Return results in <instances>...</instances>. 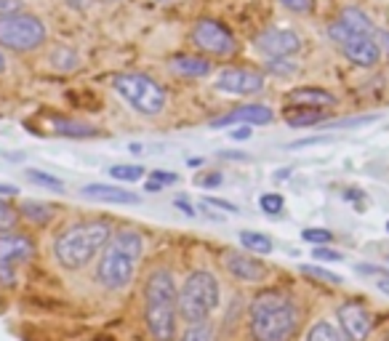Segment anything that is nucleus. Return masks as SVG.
<instances>
[{
	"instance_id": "1",
	"label": "nucleus",
	"mask_w": 389,
	"mask_h": 341,
	"mask_svg": "<svg viewBox=\"0 0 389 341\" xmlns=\"http://www.w3.org/2000/svg\"><path fill=\"white\" fill-rule=\"evenodd\" d=\"M112 237V224L104 219H89L67 224L64 230L56 232L54 256L62 269L78 272L89 267Z\"/></svg>"
},
{
	"instance_id": "2",
	"label": "nucleus",
	"mask_w": 389,
	"mask_h": 341,
	"mask_svg": "<svg viewBox=\"0 0 389 341\" xmlns=\"http://www.w3.org/2000/svg\"><path fill=\"white\" fill-rule=\"evenodd\" d=\"M145 325L152 341H174L179 325V288L174 272L157 267L145 283Z\"/></svg>"
},
{
	"instance_id": "3",
	"label": "nucleus",
	"mask_w": 389,
	"mask_h": 341,
	"mask_svg": "<svg viewBox=\"0 0 389 341\" xmlns=\"http://www.w3.org/2000/svg\"><path fill=\"white\" fill-rule=\"evenodd\" d=\"M145 253V237L136 230H118L112 232L110 242L104 245L96 262V283L104 291H123L136 275V267Z\"/></svg>"
},
{
	"instance_id": "4",
	"label": "nucleus",
	"mask_w": 389,
	"mask_h": 341,
	"mask_svg": "<svg viewBox=\"0 0 389 341\" xmlns=\"http://www.w3.org/2000/svg\"><path fill=\"white\" fill-rule=\"evenodd\" d=\"M299 323V309L280 291H259L248 304V333L254 341H288Z\"/></svg>"
},
{
	"instance_id": "5",
	"label": "nucleus",
	"mask_w": 389,
	"mask_h": 341,
	"mask_svg": "<svg viewBox=\"0 0 389 341\" xmlns=\"http://www.w3.org/2000/svg\"><path fill=\"white\" fill-rule=\"evenodd\" d=\"M110 89L142 118H160L168 107L163 83L145 72H115L110 75Z\"/></svg>"
},
{
	"instance_id": "6",
	"label": "nucleus",
	"mask_w": 389,
	"mask_h": 341,
	"mask_svg": "<svg viewBox=\"0 0 389 341\" xmlns=\"http://www.w3.org/2000/svg\"><path fill=\"white\" fill-rule=\"evenodd\" d=\"M222 301V286L213 272L208 269H195L184 277V283L179 288V318L195 325L205 323L211 318V312Z\"/></svg>"
},
{
	"instance_id": "7",
	"label": "nucleus",
	"mask_w": 389,
	"mask_h": 341,
	"mask_svg": "<svg viewBox=\"0 0 389 341\" xmlns=\"http://www.w3.org/2000/svg\"><path fill=\"white\" fill-rule=\"evenodd\" d=\"M48 43V27L40 16L19 11L11 16H0V48L11 54H35Z\"/></svg>"
},
{
	"instance_id": "8",
	"label": "nucleus",
	"mask_w": 389,
	"mask_h": 341,
	"mask_svg": "<svg viewBox=\"0 0 389 341\" xmlns=\"http://www.w3.org/2000/svg\"><path fill=\"white\" fill-rule=\"evenodd\" d=\"M189 43L195 45V51L205 59H230L237 54V38L232 30L219 19H198L189 30Z\"/></svg>"
},
{
	"instance_id": "9",
	"label": "nucleus",
	"mask_w": 389,
	"mask_h": 341,
	"mask_svg": "<svg viewBox=\"0 0 389 341\" xmlns=\"http://www.w3.org/2000/svg\"><path fill=\"white\" fill-rule=\"evenodd\" d=\"M328 38H331V43L344 54L346 62H352V65L360 67V69H373V67L381 62V56H384L376 43V38L349 33L339 19H334V22L328 24Z\"/></svg>"
},
{
	"instance_id": "10",
	"label": "nucleus",
	"mask_w": 389,
	"mask_h": 341,
	"mask_svg": "<svg viewBox=\"0 0 389 341\" xmlns=\"http://www.w3.org/2000/svg\"><path fill=\"white\" fill-rule=\"evenodd\" d=\"M35 256V242L24 232L0 235V286L13 288L19 283V269Z\"/></svg>"
},
{
	"instance_id": "11",
	"label": "nucleus",
	"mask_w": 389,
	"mask_h": 341,
	"mask_svg": "<svg viewBox=\"0 0 389 341\" xmlns=\"http://www.w3.org/2000/svg\"><path fill=\"white\" fill-rule=\"evenodd\" d=\"M264 86H267L264 72L251 69V67H224L213 83V89L230 96H256L264 91Z\"/></svg>"
},
{
	"instance_id": "12",
	"label": "nucleus",
	"mask_w": 389,
	"mask_h": 341,
	"mask_svg": "<svg viewBox=\"0 0 389 341\" xmlns=\"http://www.w3.org/2000/svg\"><path fill=\"white\" fill-rule=\"evenodd\" d=\"M254 48L267 59H291L304 48L299 33L286 27H267L254 38Z\"/></svg>"
},
{
	"instance_id": "13",
	"label": "nucleus",
	"mask_w": 389,
	"mask_h": 341,
	"mask_svg": "<svg viewBox=\"0 0 389 341\" xmlns=\"http://www.w3.org/2000/svg\"><path fill=\"white\" fill-rule=\"evenodd\" d=\"M336 320H339V333L344 341H366L373 330V315L360 301H344L336 309Z\"/></svg>"
},
{
	"instance_id": "14",
	"label": "nucleus",
	"mask_w": 389,
	"mask_h": 341,
	"mask_svg": "<svg viewBox=\"0 0 389 341\" xmlns=\"http://www.w3.org/2000/svg\"><path fill=\"white\" fill-rule=\"evenodd\" d=\"M275 121L272 107L261 104V101H248L240 107H232L230 112H224L222 118H213L211 128H227V125H269Z\"/></svg>"
},
{
	"instance_id": "15",
	"label": "nucleus",
	"mask_w": 389,
	"mask_h": 341,
	"mask_svg": "<svg viewBox=\"0 0 389 341\" xmlns=\"http://www.w3.org/2000/svg\"><path fill=\"white\" fill-rule=\"evenodd\" d=\"M222 264L227 269V275L232 280H240V283H261L267 277L264 262H259L256 256H248V253L227 251L222 256Z\"/></svg>"
},
{
	"instance_id": "16",
	"label": "nucleus",
	"mask_w": 389,
	"mask_h": 341,
	"mask_svg": "<svg viewBox=\"0 0 389 341\" xmlns=\"http://www.w3.org/2000/svg\"><path fill=\"white\" fill-rule=\"evenodd\" d=\"M288 107H304V110H331L339 104V96L334 91L322 89V86H296L286 94Z\"/></svg>"
},
{
	"instance_id": "17",
	"label": "nucleus",
	"mask_w": 389,
	"mask_h": 341,
	"mask_svg": "<svg viewBox=\"0 0 389 341\" xmlns=\"http://www.w3.org/2000/svg\"><path fill=\"white\" fill-rule=\"evenodd\" d=\"M166 67L171 75L187 77V80H201L213 72V62L201 54H174L166 59Z\"/></svg>"
},
{
	"instance_id": "18",
	"label": "nucleus",
	"mask_w": 389,
	"mask_h": 341,
	"mask_svg": "<svg viewBox=\"0 0 389 341\" xmlns=\"http://www.w3.org/2000/svg\"><path fill=\"white\" fill-rule=\"evenodd\" d=\"M80 195L89 200H96V203H112V206H136L142 200L136 192H128V189L123 187H112V184H101V181L86 184V187L80 189Z\"/></svg>"
},
{
	"instance_id": "19",
	"label": "nucleus",
	"mask_w": 389,
	"mask_h": 341,
	"mask_svg": "<svg viewBox=\"0 0 389 341\" xmlns=\"http://www.w3.org/2000/svg\"><path fill=\"white\" fill-rule=\"evenodd\" d=\"M339 22L344 24L349 33L355 35H366V38H376V24H373V19L368 16L363 9H355V6H346V9H342L339 11V16H336Z\"/></svg>"
},
{
	"instance_id": "20",
	"label": "nucleus",
	"mask_w": 389,
	"mask_h": 341,
	"mask_svg": "<svg viewBox=\"0 0 389 341\" xmlns=\"http://www.w3.org/2000/svg\"><path fill=\"white\" fill-rule=\"evenodd\" d=\"M51 131L56 136H67V139H94L99 136V128L91 123L75 121V118H51Z\"/></svg>"
},
{
	"instance_id": "21",
	"label": "nucleus",
	"mask_w": 389,
	"mask_h": 341,
	"mask_svg": "<svg viewBox=\"0 0 389 341\" xmlns=\"http://www.w3.org/2000/svg\"><path fill=\"white\" fill-rule=\"evenodd\" d=\"M283 121L291 128H312V125H322L328 123V115L322 110H304V107H286L283 110Z\"/></svg>"
},
{
	"instance_id": "22",
	"label": "nucleus",
	"mask_w": 389,
	"mask_h": 341,
	"mask_svg": "<svg viewBox=\"0 0 389 341\" xmlns=\"http://www.w3.org/2000/svg\"><path fill=\"white\" fill-rule=\"evenodd\" d=\"M54 206L51 203H45V200H24L19 213H22L24 219L35 224V227H48L51 221H54Z\"/></svg>"
},
{
	"instance_id": "23",
	"label": "nucleus",
	"mask_w": 389,
	"mask_h": 341,
	"mask_svg": "<svg viewBox=\"0 0 389 341\" xmlns=\"http://www.w3.org/2000/svg\"><path fill=\"white\" fill-rule=\"evenodd\" d=\"M240 242L248 253H256V256H269L275 242L269 240L264 232H254V230H243L240 232Z\"/></svg>"
},
{
	"instance_id": "24",
	"label": "nucleus",
	"mask_w": 389,
	"mask_h": 341,
	"mask_svg": "<svg viewBox=\"0 0 389 341\" xmlns=\"http://www.w3.org/2000/svg\"><path fill=\"white\" fill-rule=\"evenodd\" d=\"M80 65L78 54L67 48V45H56L54 54H51V67H54L56 72H75Z\"/></svg>"
},
{
	"instance_id": "25",
	"label": "nucleus",
	"mask_w": 389,
	"mask_h": 341,
	"mask_svg": "<svg viewBox=\"0 0 389 341\" xmlns=\"http://www.w3.org/2000/svg\"><path fill=\"white\" fill-rule=\"evenodd\" d=\"M304 341H344V339H342V333H339V328H336L331 320H317V323H312V328L307 330Z\"/></svg>"
},
{
	"instance_id": "26",
	"label": "nucleus",
	"mask_w": 389,
	"mask_h": 341,
	"mask_svg": "<svg viewBox=\"0 0 389 341\" xmlns=\"http://www.w3.org/2000/svg\"><path fill=\"white\" fill-rule=\"evenodd\" d=\"M107 174L118 181H125V184H136L145 179V168L142 165H131V163H115L107 168Z\"/></svg>"
},
{
	"instance_id": "27",
	"label": "nucleus",
	"mask_w": 389,
	"mask_h": 341,
	"mask_svg": "<svg viewBox=\"0 0 389 341\" xmlns=\"http://www.w3.org/2000/svg\"><path fill=\"white\" fill-rule=\"evenodd\" d=\"M264 72L275 77H291L299 72V65L293 59H267L264 62Z\"/></svg>"
},
{
	"instance_id": "28",
	"label": "nucleus",
	"mask_w": 389,
	"mask_h": 341,
	"mask_svg": "<svg viewBox=\"0 0 389 341\" xmlns=\"http://www.w3.org/2000/svg\"><path fill=\"white\" fill-rule=\"evenodd\" d=\"M27 179L38 184V187L43 189H51V192H62L64 189V181L59 177H51V174H45V171H38V168H27Z\"/></svg>"
},
{
	"instance_id": "29",
	"label": "nucleus",
	"mask_w": 389,
	"mask_h": 341,
	"mask_svg": "<svg viewBox=\"0 0 389 341\" xmlns=\"http://www.w3.org/2000/svg\"><path fill=\"white\" fill-rule=\"evenodd\" d=\"M301 275L312 277V280H317V283H328V286H342L344 283V277L334 275V272H328V269H322V267H315V264H301Z\"/></svg>"
},
{
	"instance_id": "30",
	"label": "nucleus",
	"mask_w": 389,
	"mask_h": 341,
	"mask_svg": "<svg viewBox=\"0 0 389 341\" xmlns=\"http://www.w3.org/2000/svg\"><path fill=\"white\" fill-rule=\"evenodd\" d=\"M19 211L13 208L9 200L0 198V235H6V232H13L16 230V224H19Z\"/></svg>"
},
{
	"instance_id": "31",
	"label": "nucleus",
	"mask_w": 389,
	"mask_h": 341,
	"mask_svg": "<svg viewBox=\"0 0 389 341\" xmlns=\"http://www.w3.org/2000/svg\"><path fill=\"white\" fill-rule=\"evenodd\" d=\"M259 208L264 211L267 216H280L283 208H286V200L280 192H264L261 198H259Z\"/></svg>"
},
{
	"instance_id": "32",
	"label": "nucleus",
	"mask_w": 389,
	"mask_h": 341,
	"mask_svg": "<svg viewBox=\"0 0 389 341\" xmlns=\"http://www.w3.org/2000/svg\"><path fill=\"white\" fill-rule=\"evenodd\" d=\"M301 240L312 242L315 248L317 245H331L334 242V232L325 230V227H307V230H301Z\"/></svg>"
},
{
	"instance_id": "33",
	"label": "nucleus",
	"mask_w": 389,
	"mask_h": 341,
	"mask_svg": "<svg viewBox=\"0 0 389 341\" xmlns=\"http://www.w3.org/2000/svg\"><path fill=\"white\" fill-rule=\"evenodd\" d=\"M179 341H213L211 323H195V325H189V328L181 333Z\"/></svg>"
},
{
	"instance_id": "34",
	"label": "nucleus",
	"mask_w": 389,
	"mask_h": 341,
	"mask_svg": "<svg viewBox=\"0 0 389 341\" xmlns=\"http://www.w3.org/2000/svg\"><path fill=\"white\" fill-rule=\"evenodd\" d=\"M286 11L296 13V16H310L315 11V0H278Z\"/></svg>"
},
{
	"instance_id": "35",
	"label": "nucleus",
	"mask_w": 389,
	"mask_h": 341,
	"mask_svg": "<svg viewBox=\"0 0 389 341\" xmlns=\"http://www.w3.org/2000/svg\"><path fill=\"white\" fill-rule=\"evenodd\" d=\"M378 115H360V118H346V121H336V123H325V128H352V125H366L373 123Z\"/></svg>"
},
{
	"instance_id": "36",
	"label": "nucleus",
	"mask_w": 389,
	"mask_h": 341,
	"mask_svg": "<svg viewBox=\"0 0 389 341\" xmlns=\"http://www.w3.org/2000/svg\"><path fill=\"white\" fill-rule=\"evenodd\" d=\"M312 256H315L317 262H342V259H344V256L339 251H334L331 245H317V248L312 251Z\"/></svg>"
},
{
	"instance_id": "37",
	"label": "nucleus",
	"mask_w": 389,
	"mask_h": 341,
	"mask_svg": "<svg viewBox=\"0 0 389 341\" xmlns=\"http://www.w3.org/2000/svg\"><path fill=\"white\" fill-rule=\"evenodd\" d=\"M203 206H205V208L227 211V213H237V206L230 203V200H222V198H203Z\"/></svg>"
},
{
	"instance_id": "38",
	"label": "nucleus",
	"mask_w": 389,
	"mask_h": 341,
	"mask_svg": "<svg viewBox=\"0 0 389 341\" xmlns=\"http://www.w3.org/2000/svg\"><path fill=\"white\" fill-rule=\"evenodd\" d=\"M150 179L157 181L160 187H174V184H179V174H171V171H152Z\"/></svg>"
},
{
	"instance_id": "39",
	"label": "nucleus",
	"mask_w": 389,
	"mask_h": 341,
	"mask_svg": "<svg viewBox=\"0 0 389 341\" xmlns=\"http://www.w3.org/2000/svg\"><path fill=\"white\" fill-rule=\"evenodd\" d=\"M334 136H307V139H296V142H291L288 147L291 150H304V147H312V144H325V142H331Z\"/></svg>"
},
{
	"instance_id": "40",
	"label": "nucleus",
	"mask_w": 389,
	"mask_h": 341,
	"mask_svg": "<svg viewBox=\"0 0 389 341\" xmlns=\"http://www.w3.org/2000/svg\"><path fill=\"white\" fill-rule=\"evenodd\" d=\"M222 181H224L222 174H219V171H211V174H205V177H198V187L213 189V187H219Z\"/></svg>"
},
{
	"instance_id": "41",
	"label": "nucleus",
	"mask_w": 389,
	"mask_h": 341,
	"mask_svg": "<svg viewBox=\"0 0 389 341\" xmlns=\"http://www.w3.org/2000/svg\"><path fill=\"white\" fill-rule=\"evenodd\" d=\"M19 11H24V0H0V16H11Z\"/></svg>"
},
{
	"instance_id": "42",
	"label": "nucleus",
	"mask_w": 389,
	"mask_h": 341,
	"mask_svg": "<svg viewBox=\"0 0 389 341\" xmlns=\"http://www.w3.org/2000/svg\"><path fill=\"white\" fill-rule=\"evenodd\" d=\"M251 136H254V128H251V125H237V128L230 131V139H232V142H248Z\"/></svg>"
},
{
	"instance_id": "43",
	"label": "nucleus",
	"mask_w": 389,
	"mask_h": 341,
	"mask_svg": "<svg viewBox=\"0 0 389 341\" xmlns=\"http://www.w3.org/2000/svg\"><path fill=\"white\" fill-rule=\"evenodd\" d=\"M355 272L357 275H376V277L384 275V269H381V267H373V264H357Z\"/></svg>"
},
{
	"instance_id": "44",
	"label": "nucleus",
	"mask_w": 389,
	"mask_h": 341,
	"mask_svg": "<svg viewBox=\"0 0 389 341\" xmlns=\"http://www.w3.org/2000/svg\"><path fill=\"white\" fill-rule=\"evenodd\" d=\"M376 43L381 48V54L389 56V30H376Z\"/></svg>"
},
{
	"instance_id": "45",
	"label": "nucleus",
	"mask_w": 389,
	"mask_h": 341,
	"mask_svg": "<svg viewBox=\"0 0 389 341\" xmlns=\"http://www.w3.org/2000/svg\"><path fill=\"white\" fill-rule=\"evenodd\" d=\"M342 198L349 200V203H357V206H360V203L366 200V195H363L360 189H344V195H342Z\"/></svg>"
},
{
	"instance_id": "46",
	"label": "nucleus",
	"mask_w": 389,
	"mask_h": 341,
	"mask_svg": "<svg viewBox=\"0 0 389 341\" xmlns=\"http://www.w3.org/2000/svg\"><path fill=\"white\" fill-rule=\"evenodd\" d=\"M19 195V187L16 184H3L0 181V198H16Z\"/></svg>"
},
{
	"instance_id": "47",
	"label": "nucleus",
	"mask_w": 389,
	"mask_h": 341,
	"mask_svg": "<svg viewBox=\"0 0 389 341\" xmlns=\"http://www.w3.org/2000/svg\"><path fill=\"white\" fill-rule=\"evenodd\" d=\"M376 288L384 294V296H389V272H384L381 277H376Z\"/></svg>"
},
{
	"instance_id": "48",
	"label": "nucleus",
	"mask_w": 389,
	"mask_h": 341,
	"mask_svg": "<svg viewBox=\"0 0 389 341\" xmlns=\"http://www.w3.org/2000/svg\"><path fill=\"white\" fill-rule=\"evenodd\" d=\"M219 157H227V160H243V163L251 160V155H245V152H219Z\"/></svg>"
},
{
	"instance_id": "49",
	"label": "nucleus",
	"mask_w": 389,
	"mask_h": 341,
	"mask_svg": "<svg viewBox=\"0 0 389 341\" xmlns=\"http://www.w3.org/2000/svg\"><path fill=\"white\" fill-rule=\"evenodd\" d=\"M174 206H176L179 211H184V216H195V208L189 206L187 200H181V198H179V200H174Z\"/></svg>"
},
{
	"instance_id": "50",
	"label": "nucleus",
	"mask_w": 389,
	"mask_h": 341,
	"mask_svg": "<svg viewBox=\"0 0 389 341\" xmlns=\"http://www.w3.org/2000/svg\"><path fill=\"white\" fill-rule=\"evenodd\" d=\"M288 177H291V168H280L278 174H272V179H275V181H286Z\"/></svg>"
},
{
	"instance_id": "51",
	"label": "nucleus",
	"mask_w": 389,
	"mask_h": 341,
	"mask_svg": "<svg viewBox=\"0 0 389 341\" xmlns=\"http://www.w3.org/2000/svg\"><path fill=\"white\" fill-rule=\"evenodd\" d=\"M145 189H147V192H152V195H155V192H160V189H163V187H160V184H157V181H152V179H147Z\"/></svg>"
},
{
	"instance_id": "52",
	"label": "nucleus",
	"mask_w": 389,
	"mask_h": 341,
	"mask_svg": "<svg viewBox=\"0 0 389 341\" xmlns=\"http://www.w3.org/2000/svg\"><path fill=\"white\" fill-rule=\"evenodd\" d=\"M6 69H9V62H6V56L0 51V75H6Z\"/></svg>"
},
{
	"instance_id": "53",
	"label": "nucleus",
	"mask_w": 389,
	"mask_h": 341,
	"mask_svg": "<svg viewBox=\"0 0 389 341\" xmlns=\"http://www.w3.org/2000/svg\"><path fill=\"white\" fill-rule=\"evenodd\" d=\"M128 150H131V152H134V155H142V152H145V147H142V144H139V142H134V144H131V147H128Z\"/></svg>"
},
{
	"instance_id": "54",
	"label": "nucleus",
	"mask_w": 389,
	"mask_h": 341,
	"mask_svg": "<svg viewBox=\"0 0 389 341\" xmlns=\"http://www.w3.org/2000/svg\"><path fill=\"white\" fill-rule=\"evenodd\" d=\"M187 165L189 168H198V165H203V160L201 157H187Z\"/></svg>"
},
{
	"instance_id": "55",
	"label": "nucleus",
	"mask_w": 389,
	"mask_h": 341,
	"mask_svg": "<svg viewBox=\"0 0 389 341\" xmlns=\"http://www.w3.org/2000/svg\"><path fill=\"white\" fill-rule=\"evenodd\" d=\"M384 341H389V333H387V336H384Z\"/></svg>"
},
{
	"instance_id": "56",
	"label": "nucleus",
	"mask_w": 389,
	"mask_h": 341,
	"mask_svg": "<svg viewBox=\"0 0 389 341\" xmlns=\"http://www.w3.org/2000/svg\"><path fill=\"white\" fill-rule=\"evenodd\" d=\"M160 3H171V0H160Z\"/></svg>"
},
{
	"instance_id": "57",
	"label": "nucleus",
	"mask_w": 389,
	"mask_h": 341,
	"mask_svg": "<svg viewBox=\"0 0 389 341\" xmlns=\"http://www.w3.org/2000/svg\"><path fill=\"white\" fill-rule=\"evenodd\" d=\"M387 232H389V221H387Z\"/></svg>"
}]
</instances>
